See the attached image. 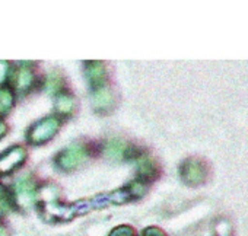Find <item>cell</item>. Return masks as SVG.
Wrapping results in <instances>:
<instances>
[{
  "instance_id": "6da1fadb",
  "label": "cell",
  "mask_w": 248,
  "mask_h": 236,
  "mask_svg": "<svg viewBox=\"0 0 248 236\" xmlns=\"http://www.w3.org/2000/svg\"><path fill=\"white\" fill-rule=\"evenodd\" d=\"M59 127H60V121L56 117H47L40 123L32 126V129L28 133V140L32 145H43L54 137Z\"/></svg>"
},
{
  "instance_id": "7a4b0ae2",
  "label": "cell",
  "mask_w": 248,
  "mask_h": 236,
  "mask_svg": "<svg viewBox=\"0 0 248 236\" xmlns=\"http://www.w3.org/2000/svg\"><path fill=\"white\" fill-rule=\"evenodd\" d=\"M86 159L88 153L82 146H69L57 156V165L64 171H70L78 168Z\"/></svg>"
},
{
  "instance_id": "3957f363",
  "label": "cell",
  "mask_w": 248,
  "mask_h": 236,
  "mask_svg": "<svg viewBox=\"0 0 248 236\" xmlns=\"http://www.w3.org/2000/svg\"><path fill=\"white\" fill-rule=\"evenodd\" d=\"M15 203L24 208L31 207L37 200L35 184L30 178H22L15 184Z\"/></svg>"
},
{
  "instance_id": "277c9868",
  "label": "cell",
  "mask_w": 248,
  "mask_h": 236,
  "mask_svg": "<svg viewBox=\"0 0 248 236\" xmlns=\"http://www.w3.org/2000/svg\"><path fill=\"white\" fill-rule=\"evenodd\" d=\"M181 178L188 185H199L206 178V166L199 159H188L181 166Z\"/></svg>"
},
{
  "instance_id": "5b68a950",
  "label": "cell",
  "mask_w": 248,
  "mask_h": 236,
  "mask_svg": "<svg viewBox=\"0 0 248 236\" xmlns=\"http://www.w3.org/2000/svg\"><path fill=\"white\" fill-rule=\"evenodd\" d=\"M27 159V150L21 146L11 148L3 155H0V174L5 175L21 166Z\"/></svg>"
},
{
  "instance_id": "8992f818",
  "label": "cell",
  "mask_w": 248,
  "mask_h": 236,
  "mask_svg": "<svg viewBox=\"0 0 248 236\" xmlns=\"http://www.w3.org/2000/svg\"><path fill=\"white\" fill-rule=\"evenodd\" d=\"M85 72H86V77H88L89 83L93 88H96V89L102 88V83L105 80V69L101 61H88Z\"/></svg>"
},
{
  "instance_id": "52a82bcc",
  "label": "cell",
  "mask_w": 248,
  "mask_h": 236,
  "mask_svg": "<svg viewBox=\"0 0 248 236\" xmlns=\"http://www.w3.org/2000/svg\"><path fill=\"white\" fill-rule=\"evenodd\" d=\"M34 85V74L28 67H21L15 74V88L19 92H28Z\"/></svg>"
},
{
  "instance_id": "ba28073f",
  "label": "cell",
  "mask_w": 248,
  "mask_h": 236,
  "mask_svg": "<svg viewBox=\"0 0 248 236\" xmlns=\"http://www.w3.org/2000/svg\"><path fill=\"white\" fill-rule=\"evenodd\" d=\"M114 105V96L109 89L99 88L96 89V93L93 96V106L98 111H108Z\"/></svg>"
},
{
  "instance_id": "9c48e42d",
  "label": "cell",
  "mask_w": 248,
  "mask_h": 236,
  "mask_svg": "<svg viewBox=\"0 0 248 236\" xmlns=\"http://www.w3.org/2000/svg\"><path fill=\"white\" fill-rule=\"evenodd\" d=\"M75 98L70 93H60L56 99V111L63 117L70 115L75 111Z\"/></svg>"
},
{
  "instance_id": "30bf717a",
  "label": "cell",
  "mask_w": 248,
  "mask_h": 236,
  "mask_svg": "<svg viewBox=\"0 0 248 236\" xmlns=\"http://www.w3.org/2000/svg\"><path fill=\"white\" fill-rule=\"evenodd\" d=\"M14 92L9 88H0V115L9 112V109L14 106Z\"/></svg>"
},
{
  "instance_id": "8fae6325",
  "label": "cell",
  "mask_w": 248,
  "mask_h": 236,
  "mask_svg": "<svg viewBox=\"0 0 248 236\" xmlns=\"http://www.w3.org/2000/svg\"><path fill=\"white\" fill-rule=\"evenodd\" d=\"M57 195H59L57 188H56V187H53V185H46V187H43V188L37 192V197H40V198H41L43 204H47V203H53V201H56V200H57Z\"/></svg>"
},
{
  "instance_id": "7c38bea8",
  "label": "cell",
  "mask_w": 248,
  "mask_h": 236,
  "mask_svg": "<svg viewBox=\"0 0 248 236\" xmlns=\"http://www.w3.org/2000/svg\"><path fill=\"white\" fill-rule=\"evenodd\" d=\"M105 153H107V156H109V158H112V159H118V158H121L123 153H124V145H121L120 142L114 140V142H111V143L107 145Z\"/></svg>"
},
{
  "instance_id": "4fadbf2b",
  "label": "cell",
  "mask_w": 248,
  "mask_h": 236,
  "mask_svg": "<svg viewBox=\"0 0 248 236\" xmlns=\"http://www.w3.org/2000/svg\"><path fill=\"white\" fill-rule=\"evenodd\" d=\"M109 236H135V230L130 226H118L112 229Z\"/></svg>"
},
{
  "instance_id": "5bb4252c",
  "label": "cell",
  "mask_w": 248,
  "mask_h": 236,
  "mask_svg": "<svg viewBox=\"0 0 248 236\" xmlns=\"http://www.w3.org/2000/svg\"><path fill=\"white\" fill-rule=\"evenodd\" d=\"M9 69H11V66L8 61H5V60L0 61V88H2V85L6 82V79L9 76Z\"/></svg>"
},
{
  "instance_id": "9a60e30c",
  "label": "cell",
  "mask_w": 248,
  "mask_h": 236,
  "mask_svg": "<svg viewBox=\"0 0 248 236\" xmlns=\"http://www.w3.org/2000/svg\"><path fill=\"white\" fill-rule=\"evenodd\" d=\"M143 236H167L164 230H161L159 227H155V226H151V227H146L143 230Z\"/></svg>"
},
{
  "instance_id": "2e32d148",
  "label": "cell",
  "mask_w": 248,
  "mask_h": 236,
  "mask_svg": "<svg viewBox=\"0 0 248 236\" xmlns=\"http://www.w3.org/2000/svg\"><path fill=\"white\" fill-rule=\"evenodd\" d=\"M5 133H6V126L2 121H0V137L5 136Z\"/></svg>"
},
{
  "instance_id": "e0dca14e",
  "label": "cell",
  "mask_w": 248,
  "mask_h": 236,
  "mask_svg": "<svg viewBox=\"0 0 248 236\" xmlns=\"http://www.w3.org/2000/svg\"><path fill=\"white\" fill-rule=\"evenodd\" d=\"M0 236H8V232H6V229L0 224Z\"/></svg>"
},
{
  "instance_id": "ac0fdd59",
  "label": "cell",
  "mask_w": 248,
  "mask_h": 236,
  "mask_svg": "<svg viewBox=\"0 0 248 236\" xmlns=\"http://www.w3.org/2000/svg\"><path fill=\"white\" fill-rule=\"evenodd\" d=\"M3 194H5V191H3V185L0 184V197H3Z\"/></svg>"
}]
</instances>
